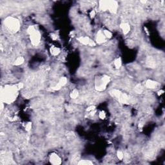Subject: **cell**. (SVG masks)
I'll list each match as a JSON object with an SVG mask.
<instances>
[{"label": "cell", "instance_id": "12", "mask_svg": "<svg viewBox=\"0 0 165 165\" xmlns=\"http://www.w3.org/2000/svg\"><path fill=\"white\" fill-rule=\"evenodd\" d=\"M120 26H121V29H122V30H123V34H125V35L128 33L129 32H130V26L129 24H128V23H122V24H121Z\"/></svg>", "mask_w": 165, "mask_h": 165}, {"label": "cell", "instance_id": "31", "mask_svg": "<svg viewBox=\"0 0 165 165\" xmlns=\"http://www.w3.org/2000/svg\"><path fill=\"white\" fill-rule=\"evenodd\" d=\"M163 93H164V90H160L159 92H158V95H161Z\"/></svg>", "mask_w": 165, "mask_h": 165}, {"label": "cell", "instance_id": "1", "mask_svg": "<svg viewBox=\"0 0 165 165\" xmlns=\"http://www.w3.org/2000/svg\"><path fill=\"white\" fill-rule=\"evenodd\" d=\"M19 88L18 85H6L1 88V101L7 104L12 103L15 100L18 95Z\"/></svg>", "mask_w": 165, "mask_h": 165}, {"label": "cell", "instance_id": "25", "mask_svg": "<svg viewBox=\"0 0 165 165\" xmlns=\"http://www.w3.org/2000/svg\"><path fill=\"white\" fill-rule=\"evenodd\" d=\"M31 128H32V123L29 122V123H28L26 124V126H25L26 130V131H30Z\"/></svg>", "mask_w": 165, "mask_h": 165}, {"label": "cell", "instance_id": "27", "mask_svg": "<svg viewBox=\"0 0 165 165\" xmlns=\"http://www.w3.org/2000/svg\"><path fill=\"white\" fill-rule=\"evenodd\" d=\"M95 12L94 11V10H92L91 12H90V18H94V16H95Z\"/></svg>", "mask_w": 165, "mask_h": 165}, {"label": "cell", "instance_id": "21", "mask_svg": "<svg viewBox=\"0 0 165 165\" xmlns=\"http://www.w3.org/2000/svg\"><path fill=\"white\" fill-rule=\"evenodd\" d=\"M103 34H104V35H105L106 38H111L112 37V32L109 30H105L103 31Z\"/></svg>", "mask_w": 165, "mask_h": 165}, {"label": "cell", "instance_id": "17", "mask_svg": "<svg viewBox=\"0 0 165 165\" xmlns=\"http://www.w3.org/2000/svg\"><path fill=\"white\" fill-rule=\"evenodd\" d=\"M134 91L137 93V94H141L143 91V88L141 86V84H137V85L135 86L134 88Z\"/></svg>", "mask_w": 165, "mask_h": 165}, {"label": "cell", "instance_id": "15", "mask_svg": "<svg viewBox=\"0 0 165 165\" xmlns=\"http://www.w3.org/2000/svg\"><path fill=\"white\" fill-rule=\"evenodd\" d=\"M50 50L51 54L53 56H57L60 53V49L54 46H52L50 49Z\"/></svg>", "mask_w": 165, "mask_h": 165}, {"label": "cell", "instance_id": "24", "mask_svg": "<svg viewBox=\"0 0 165 165\" xmlns=\"http://www.w3.org/2000/svg\"><path fill=\"white\" fill-rule=\"evenodd\" d=\"M99 117H100L101 119H104L106 117V113L104 111H101L99 114Z\"/></svg>", "mask_w": 165, "mask_h": 165}, {"label": "cell", "instance_id": "5", "mask_svg": "<svg viewBox=\"0 0 165 165\" xmlns=\"http://www.w3.org/2000/svg\"><path fill=\"white\" fill-rule=\"evenodd\" d=\"M109 82H110V77L108 75H104L101 77H96L95 81V89L100 92L105 90Z\"/></svg>", "mask_w": 165, "mask_h": 165}, {"label": "cell", "instance_id": "19", "mask_svg": "<svg viewBox=\"0 0 165 165\" xmlns=\"http://www.w3.org/2000/svg\"><path fill=\"white\" fill-rule=\"evenodd\" d=\"M113 64H114V66H115L116 68H119L121 67V64H122V61H121V58L119 57V58L116 59L114 61V62H113Z\"/></svg>", "mask_w": 165, "mask_h": 165}, {"label": "cell", "instance_id": "26", "mask_svg": "<svg viewBox=\"0 0 165 165\" xmlns=\"http://www.w3.org/2000/svg\"><path fill=\"white\" fill-rule=\"evenodd\" d=\"M95 107L94 106H89L88 108H87V110H86L88 111V112H92L93 110H95Z\"/></svg>", "mask_w": 165, "mask_h": 165}, {"label": "cell", "instance_id": "14", "mask_svg": "<svg viewBox=\"0 0 165 165\" xmlns=\"http://www.w3.org/2000/svg\"><path fill=\"white\" fill-rule=\"evenodd\" d=\"M77 40L79 41L82 44V45H88L90 41V38H89L88 37H87V36H85V37H80L79 38H77Z\"/></svg>", "mask_w": 165, "mask_h": 165}, {"label": "cell", "instance_id": "23", "mask_svg": "<svg viewBox=\"0 0 165 165\" xmlns=\"http://www.w3.org/2000/svg\"><path fill=\"white\" fill-rule=\"evenodd\" d=\"M117 157H118V159L119 160H122L123 159V152H121V151H118L117 153Z\"/></svg>", "mask_w": 165, "mask_h": 165}, {"label": "cell", "instance_id": "28", "mask_svg": "<svg viewBox=\"0 0 165 165\" xmlns=\"http://www.w3.org/2000/svg\"><path fill=\"white\" fill-rule=\"evenodd\" d=\"M88 45H90V46H95V43H94V41L90 40V43H89V44H88Z\"/></svg>", "mask_w": 165, "mask_h": 165}, {"label": "cell", "instance_id": "3", "mask_svg": "<svg viewBox=\"0 0 165 165\" xmlns=\"http://www.w3.org/2000/svg\"><path fill=\"white\" fill-rule=\"evenodd\" d=\"M110 94L113 97L116 98V99H117L119 102L122 104H129L131 103L132 99L130 96L126 95V94L121 92L119 90H116V89L111 90Z\"/></svg>", "mask_w": 165, "mask_h": 165}, {"label": "cell", "instance_id": "10", "mask_svg": "<svg viewBox=\"0 0 165 165\" xmlns=\"http://www.w3.org/2000/svg\"><path fill=\"white\" fill-rule=\"evenodd\" d=\"M96 41L99 44L103 43L106 41V37L103 34V32L99 30L96 36Z\"/></svg>", "mask_w": 165, "mask_h": 165}, {"label": "cell", "instance_id": "9", "mask_svg": "<svg viewBox=\"0 0 165 165\" xmlns=\"http://www.w3.org/2000/svg\"><path fill=\"white\" fill-rule=\"evenodd\" d=\"M146 64L147 67L148 68H154L156 67L155 60L152 56H148L147 57L146 60Z\"/></svg>", "mask_w": 165, "mask_h": 165}, {"label": "cell", "instance_id": "13", "mask_svg": "<svg viewBox=\"0 0 165 165\" xmlns=\"http://www.w3.org/2000/svg\"><path fill=\"white\" fill-rule=\"evenodd\" d=\"M157 85H158V82L150 79L148 80L146 82V86L148 88H155L157 87Z\"/></svg>", "mask_w": 165, "mask_h": 165}, {"label": "cell", "instance_id": "29", "mask_svg": "<svg viewBox=\"0 0 165 165\" xmlns=\"http://www.w3.org/2000/svg\"><path fill=\"white\" fill-rule=\"evenodd\" d=\"M18 88H19V90L21 89V88H22L23 87V83H22V82H19V83L18 85Z\"/></svg>", "mask_w": 165, "mask_h": 165}, {"label": "cell", "instance_id": "22", "mask_svg": "<svg viewBox=\"0 0 165 165\" xmlns=\"http://www.w3.org/2000/svg\"><path fill=\"white\" fill-rule=\"evenodd\" d=\"M80 158V155L78 154H75L74 156H73V157H72V161H73V163L75 162V161H76L77 160H79Z\"/></svg>", "mask_w": 165, "mask_h": 165}, {"label": "cell", "instance_id": "4", "mask_svg": "<svg viewBox=\"0 0 165 165\" xmlns=\"http://www.w3.org/2000/svg\"><path fill=\"white\" fill-rule=\"evenodd\" d=\"M27 32L30 35V39L34 46H37L41 41V34L34 26H30L27 29Z\"/></svg>", "mask_w": 165, "mask_h": 165}, {"label": "cell", "instance_id": "32", "mask_svg": "<svg viewBox=\"0 0 165 165\" xmlns=\"http://www.w3.org/2000/svg\"><path fill=\"white\" fill-rule=\"evenodd\" d=\"M141 3H145L146 2V1H141Z\"/></svg>", "mask_w": 165, "mask_h": 165}, {"label": "cell", "instance_id": "30", "mask_svg": "<svg viewBox=\"0 0 165 165\" xmlns=\"http://www.w3.org/2000/svg\"><path fill=\"white\" fill-rule=\"evenodd\" d=\"M51 38L52 39H54V40H55V39H57V36L56 35V34H51Z\"/></svg>", "mask_w": 165, "mask_h": 165}, {"label": "cell", "instance_id": "16", "mask_svg": "<svg viewBox=\"0 0 165 165\" xmlns=\"http://www.w3.org/2000/svg\"><path fill=\"white\" fill-rule=\"evenodd\" d=\"M24 61H25V59H24L23 57H18V58L15 60L14 63V65H15V66L20 65V64H23Z\"/></svg>", "mask_w": 165, "mask_h": 165}, {"label": "cell", "instance_id": "11", "mask_svg": "<svg viewBox=\"0 0 165 165\" xmlns=\"http://www.w3.org/2000/svg\"><path fill=\"white\" fill-rule=\"evenodd\" d=\"M110 5V1H99V8L103 11L108 10Z\"/></svg>", "mask_w": 165, "mask_h": 165}, {"label": "cell", "instance_id": "6", "mask_svg": "<svg viewBox=\"0 0 165 165\" xmlns=\"http://www.w3.org/2000/svg\"><path fill=\"white\" fill-rule=\"evenodd\" d=\"M50 162L54 165H61L62 162L61 159L58 155L55 153H52L50 156Z\"/></svg>", "mask_w": 165, "mask_h": 165}, {"label": "cell", "instance_id": "18", "mask_svg": "<svg viewBox=\"0 0 165 165\" xmlns=\"http://www.w3.org/2000/svg\"><path fill=\"white\" fill-rule=\"evenodd\" d=\"M77 165H92L93 162H91L89 160H80L77 162Z\"/></svg>", "mask_w": 165, "mask_h": 165}, {"label": "cell", "instance_id": "20", "mask_svg": "<svg viewBox=\"0 0 165 165\" xmlns=\"http://www.w3.org/2000/svg\"><path fill=\"white\" fill-rule=\"evenodd\" d=\"M78 95H79L78 90H76V89H74L71 92V94H70V98H72V99H76L78 97Z\"/></svg>", "mask_w": 165, "mask_h": 165}, {"label": "cell", "instance_id": "8", "mask_svg": "<svg viewBox=\"0 0 165 165\" xmlns=\"http://www.w3.org/2000/svg\"><path fill=\"white\" fill-rule=\"evenodd\" d=\"M117 8H118V4L116 1H110V5H109V8L108 10L111 13L116 14L117 11Z\"/></svg>", "mask_w": 165, "mask_h": 165}, {"label": "cell", "instance_id": "2", "mask_svg": "<svg viewBox=\"0 0 165 165\" xmlns=\"http://www.w3.org/2000/svg\"><path fill=\"white\" fill-rule=\"evenodd\" d=\"M4 25L10 33L17 32L20 28V23L18 19L13 17H7L4 20Z\"/></svg>", "mask_w": 165, "mask_h": 165}, {"label": "cell", "instance_id": "7", "mask_svg": "<svg viewBox=\"0 0 165 165\" xmlns=\"http://www.w3.org/2000/svg\"><path fill=\"white\" fill-rule=\"evenodd\" d=\"M67 83V77H62L59 79V81L57 83V85L55 86H53L52 88V89L54 90H59L63 86L66 85Z\"/></svg>", "mask_w": 165, "mask_h": 165}]
</instances>
